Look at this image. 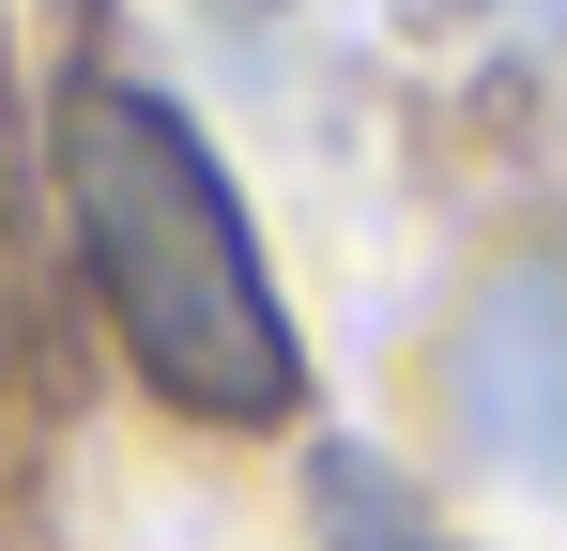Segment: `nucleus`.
Here are the masks:
<instances>
[{
  "label": "nucleus",
  "instance_id": "obj_1",
  "mask_svg": "<svg viewBox=\"0 0 567 551\" xmlns=\"http://www.w3.org/2000/svg\"><path fill=\"white\" fill-rule=\"evenodd\" d=\"M62 199H78V261H93L107 322L138 383L199 414V429H277L307 398V337H291L277 276H261V230L230 169L199 154V123L138 77H78L62 107Z\"/></svg>",
  "mask_w": 567,
  "mask_h": 551
},
{
  "label": "nucleus",
  "instance_id": "obj_2",
  "mask_svg": "<svg viewBox=\"0 0 567 551\" xmlns=\"http://www.w3.org/2000/svg\"><path fill=\"white\" fill-rule=\"evenodd\" d=\"M445 414L491 475L567 506V261H506L445 337Z\"/></svg>",
  "mask_w": 567,
  "mask_h": 551
},
{
  "label": "nucleus",
  "instance_id": "obj_3",
  "mask_svg": "<svg viewBox=\"0 0 567 551\" xmlns=\"http://www.w3.org/2000/svg\"><path fill=\"white\" fill-rule=\"evenodd\" d=\"M307 506H322V551H461L414 490H399V475H383V459H353V445L307 475Z\"/></svg>",
  "mask_w": 567,
  "mask_h": 551
},
{
  "label": "nucleus",
  "instance_id": "obj_4",
  "mask_svg": "<svg viewBox=\"0 0 567 551\" xmlns=\"http://www.w3.org/2000/svg\"><path fill=\"white\" fill-rule=\"evenodd\" d=\"M475 15H506V31H567V0H475Z\"/></svg>",
  "mask_w": 567,
  "mask_h": 551
}]
</instances>
